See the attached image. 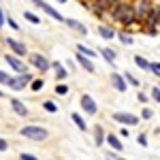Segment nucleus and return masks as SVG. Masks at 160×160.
<instances>
[{"mask_svg": "<svg viewBox=\"0 0 160 160\" xmlns=\"http://www.w3.org/2000/svg\"><path fill=\"white\" fill-rule=\"evenodd\" d=\"M19 135L24 137V139H30V141H47L49 139V130L45 128V126H41V124H26L19 128Z\"/></svg>", "mask_w": 160, "mask_h": 160, "instance_id": "f257e3e1", "label": "nucleus"}, {"mask_svg": "<svg viewBox=\"0 0 160 160\" xmlns=\"http://www.w3.org/2000/svg\"><path fill=\"white\" fill-rule=\"evenodd\" d=\"M28 66L38 71L41 75H45L47 71H51V60L41 51H32V53H28Z\"/></svg>", "mask_w": 160, "mask_h": 160, "instance_id": "f03ea898", "label": "nucleus"}, {"mask_svg": "<svg viewBox=\"0 0 160 160\" xmlns=\"http://www.w3.org/2000/svg\"><path fill=\"white\" fill-rule=\"evenodd\" d=\"M34 79V75L30 73V71H24V73H15L11 77V81H9V90H13V92H22V90H26V88L30 86V81Z\"/></svg>", "mask_w": 160, "mask_h": 160, "instance_id": "7ed1b4c3", "label": "nucleus"}, {"mask_svg": "<svg viewBox=\"0 0 160 160\" xmlns=\"http://www.w3.org/2000/svg\"><path fill=\"white\" fill-rule=\"evenodd\" d=\"M152 7H154V2H152V0H132V11H135V17L143 26H145V19H148Z\"/></svg>", "mask_w": 160, "mask_h": 160, "instance_id": "20e7f679", "label": "nucleus"}, {"mask_svg": "<svg viewBox=\"0 0 160 160\" xmlns=\"http://www.w3.org/2000/svg\"><path fill=\"white\" fill-rule=\"evenodd\" d=\"M2 43L7 45V49L11 51V53L19 56V58H28V47H26L24 41H17V38H13V37H4Z\"/></svg>", "mask_w": 160, "mask_h": 160, "instance_id": "39448f33", "label": "nucleus"}, {"mask_svg": "<svg viewBox=\"0 0 160 160\" xmlns=\"http://www.w3.org/2000/svg\"><path fill=\"white\" fill-rule=\"evenodd\" d=\"M111 120L122 124V126H137L141 122V118L135 115V113H130V111H115V113H111Z\"/></svg>", "mask_w": 160, "mask_h": 160, "instance_id": "423d86ee", "label": "nucleus"}, {"mask_svg": "<svg viewBox=\"0 0 160 160\" xmlns=\"http://www.w3.org/2000/svg\"><path fill=\"white\" fill-rule=\"evenodd\" d=\"M79 107H81V113H86V115H96L98 113V105H96V100L92 94H81L79 96Z\"/></svg>", "mask_w": 160, "mask_h": 160, "instance_id": "0eeeda50", "label": "nucleus"}, {"mask_svg": "<svg viewBox=\"0 0 160 160\" xmlns=\"http://www.w3.org/2000/svg\"><path fill=\"white\" fill-rule=\"evenodd\" d=\"M4 62L11 66L15 73H24V71H28V62H24V58L15 56V53H11V51L4 53Z\"/></svg>", "mask_w": 160, "mask_h": 160, "instance_id": "6e6552de", "label": "nucleus"}, {"mask_svg": "<svg viewBox=\"0 0 160 160\" xmlns=\"http://www.w3.org/2000/svg\"><path fill=\"white\" fill-rule=\"evenodd\" d=\"M109 83H111V88L115 90V92H126L128 90V83H126V79H124V75L122 73H118V71H113V73L109 75Z\"/></svg>", "mask_w": 160, "mask_h": 160, "instance_id": "1a4fd4ad", "label": "nucleus"}, {"mask_svg": "<svg viewBox=\"0 0 160 160\" xmlns=\"http://www.w3.org/2000/svg\"><path fill=\"white\" fill-rule=\"evenodd\" d=\"M92 139H94V145H96V148H102V145H105L107 130H105L102 124H94V126H92Z\"/></svg>", "mask_w": 160, "mask_h": 160, "instance_id": "9d476101", "label": "nucleus"}, {"mask_svg": "<svg viewBox=\"0 0 160 160\" xmlns=\"http://www.w3.org/2000/svg\"><path fill=\"white\" fill-rule=\"evenodd\" d=\"M38 9H41V11L45 13V15H49L51 19H56V22H58V24H64V19H66V17H64V15H62L60 11H56V9H53V7H51L49 2H45V0H43V2H41V4H38Z\"/></svg>", "mask_w": 160, "mask_h": 160, "instance_id": "9b49d317", "label": "nucleus"}, {"mask_svg": "<svg viewBox=\"0 0 160 160\" xmlns=\"http://www.w3.org/2000/svg\"><path fill=\"white\" fill-rule=\"evenodd\" d=\"M64 24L68 26V28H71L73 32H77L79 37H88V34H90V30L86 28V24H83V22H79V19H73V17H66V19H64Z\"/></svg>", "mask_w": 160, "mask_h": 160, "instance_id": "f8f14e48", "label": "nucleus"}, {"mask_svg": "<svg viewBox=\"0 0 160 160\" xmlns=\"http://www.w3.org/2000/svg\"><path fill=\"white\" fill-rule=\"evenodd\" d=\"M105 145H109V149L113 152H122L124 149V143H122V137L118 135V132H107V139H105Z\"/></svg>", "mask_w": 160, "mask_h": 160, "instance_id": "ddd939ff", "label": "nucleus"}, {"mask_svg": "<svg viewBox=\"0 0 160 160\" xmlns=\"http://www.w3.org/2000/svg\"><path fill=\"white\" fill-rule=\"evenodd\" d=\"M9 105H11V111L15 113V115H19V118H28V115H30V111H28V107L24 105V100H19V98L13 96V98L9 100Z\"/></svg>", "mask_w": 160, "mask_h": 160, "instance_id": "4468645a", "label": "nucleus"}, {"mask_svg": "<svg viewBox=\"0 0 160 160\" xmlns=\"http://www.w3.org/2000/svg\"><path fill=\"white\" fill-rule=\"evenodd\" d=\"M75 60L79 62V66H81L83 71H88V73H96V66H94V60H92V58H88V56H83V53L75 51Z\"/></svg>", "mask_w": 160, "mask_h": 160, "instance_id": "2eb2a0df", "label": "nucleus"}, {"mask_svg": "<svg viewBox=\"0 0 160 160\" xmlns=\"http://www.w3.org/2000/svg\"><path fill=\"white\" fill-rule=\"evenodd\" d=\"M98 53H100V58L107 62L109 66H115V60H118V51H115V49H111L109 45H102V47L98 49Z\"/></svg>", "mask_w": 160, "mask_h": 160, "instance_id": "dca6fc26", "label": "nucleus"}, {"mask_svg": "<svg viewBox=\"0 0 160 160\" xmlns=\"http://www.w3.org/2000/svg\"><path fill=\"white\" fill-rule=\"evenodd\" d=\"M51 71H53V75H56V79H58V81H64V79L68 77V68L64 66V62L51 60Z\"/></svg>", "mask_w": 160, "mask_h": 160, "instance_id": "f3484780", "label": "nucleus"}, {"mask_svg": "<svg viewBox=\"0 0 160 160\" xmlns=\"http://www.w3.org/2000/svg\"><path fill=\"white\" fill-rule=\"evenodd\" d=\"M96 32H98V37L105 38V41H111V38L118 37V30H115L113 26H109V24H100L98 28H96Z\"/></svg>", "mask_w": 160, "mask_h": 160, "instance_id": "a211bd4d", "label": "nucleus"}, {"mask_svg": "<svg viewBox=\"0 0 160 160\" xmlns=\"http://www.w3.org/2000/svg\"><path fill=\"white\" fill-rule=\"evenodd\" d=\"M118 41H120V43H122L124 47H132V45H135V37H132V32H128V30H118Z\"/></svg>", "mask_w": 160, "mask_h": 160, "instance_id": "6ab92c4d", "label": "nucleus"}, {"mask_svg": "<svg viewBox=\"0 0 160 160\" xmlns=\"http://www.w3.org/2000/svg\"><path fill=\"white\" fill-rule=\"evenodd\" d=\"M158 24H160V4H154L148 15V19H145V26H156L158 28Z\"/></svg>", "mask_w": 160, "mask_h": 160, "instance_id": "aec40b11", "label": "nucleus"}, {"mask_svg": "<svg viewBox=\"0 0 160 160\" xmlns=\"http://www.w3.org/2000/svg\"><path fill=\"white\" fill-rule=\"evenodd\" d=\"M75 49L79 51V53H83V56H88V58H92V60H96L100 53L94 47H88V45H83V43H75Z\"/></svg>", "mask_w": 160, "mask_h": 160, "instance_id": "412c9836", "label": "nucleus"}, {"mask_svg": "<svg viewBox=\"0 0 160 160\" xmlns=\"http://www.w3.org/2000/svg\"><path fill=\"white\" fill-rule=\"evenodd\" d=\"M132 60H135L137 68H141L143 73H152V62H149L148 58H143L141 53H137V56H135V58H132Z\"/></svg>", "mask_w": 160, "mask_h": 160, "instance_id": "4be33fe9", "label": "nucleus"}, {"mask_svg": "<svg viewBox=\"0 0 160 160\" xmlns=\"http://www.w3.org/2000/svg\"><path fill=\"white\" fill-rule=\"evenodd\" d=\"M71 120H73V124L77 126V130L88 132V122H86V118H83L81 113H71Z\"/></svg>", "mask_w": 160, "mask_h": 160, "instance_id": "5701e85b", "label": "nucleus"}, {"mask_svg": "<svg viewBox=\"0 0 160 160\" xmlns=\"http://www.w3.org/2000/svg\"><path fill=\"white\" fill-rule=\"evenodd\" d=\"M124 79H126V83H128V86H132V88H137V90H139V88H141V79H137L135 75L130 73V71H124Z\"/></svg>", "mask_w": 160, "mask_h": 160, "instance_id": "b1692460", "label": "nucleus"}, {"mask_svg": "<svg viewBox=\"0 0 160 160\" xmlns=\"http://www.w3.org/2000/svg\"><path fill=\"white\" fill-rule=\"evenodd\" d=\"M30 90H32V92H41V90H43V88H45V79H41V77H34V79H32V81H30Z\"/></svg>", "mask_w": 160, "mask_h": 160, "instance_id": "393cba45", "label": "nucleus"}, {"mask_svg": "<svg viewBox=\"0 0 160 160\" xmlns=\"http://www.w3.org/2000/svg\"><path fill=\"white\" fill-rule=\"evenodd\" d=\"M24 19H26V22H30L32 26H41V17L34 15L32 11H24Z\"/></svg>", "mask_w": 160, "mask_h": 160, "instance_id": "a878e982", "label": "nucleus"}, {"mask_svg": "<svg viewBox=\"0 0 160 160\" xmlns=\"http://www.w3.org/2000/svg\"><path fill=\"white\" fill-rule=\"evenodd\" d=\"M56 94H58V96H66V94H68V86H66L64 81H58V83H56Z\"/></svg>", "mask_w": 160, "mask_h": 160, "instance_id": "bb28decb", "label": "nucleus"}, {"mask_svg": "<svg viewBox=\"0 0 160 160\" xmlns=\"http://www.w3.org/2000/svg\"><path fill=\"white\" fill-rule=\"evenodd\" d=\"M139 118H141V120H145V122L152 120V118H154V109H149L148 105H143V111H141V115H139Z\"/></svg>", "mask_w": 160, "mask_h": 160, "instance_id": "cd10ccee", "label": "nucleus"}, {"mask_svg": "<svg viewBox=\"0 0 160 160\" xmlns=\"http://www.w3.org/2000/svg\"><path fill=\"white\" fill-rule=\"evenodd\" d=\"M43 109L47 111V113H58V105H56L53 100H45V102H43Z\"/></svg>", "mask_w": 160, "mask_h": 160, "instance_id": "c85d7f7f", "label": "nucleus"}, {"mask_svg": "<svg viewBox=\"0 0 160 160\" xmlns=\"http://www.w3.org/2000/svg\"><path fill=\"white\" fill-rule=\"evenodd\" d=\"M11 77H13V75H9L7 71H2V68H0V88L9 86V81H11Z\"/></svg>", "mask_w": 160, "mask_h": 160, "instance_id": "c756f323", "label": "nucleus"}, {"mask_svg": "<svg viewBox=\"0 0 160 160\" xmlns=\"http://www.w3.org/2000/svg\"><path fill=\"white\" fill-rule=\"evenodd\" d=\"M149 98L154 100V102H158V105H160V86H154V88H152V92H149Z\"/></svg>", "mask_w": 160, "mask_h": 160, "instance_id": "7c9ffc66", "label": "nucleus"}, {"mask_svg": "<svg viewBox=\"0 0 160 160\" xmlns=\"http://www.w3.org/2000/svg\"><path fill=\"white\" fill-rule=\"evenodd\" d=\"M7 26H9L11 30H15V32H19V30H22V28H19V24H17V22L13 19L11 15H7Z\"/></svg>", "mask_w": 160, "mask_h": 160, "instance_id": "2f4dec72", "label": "nucleus"}, {"mask_svg": "<svg viewBox=\"0 0 160 160\" xmlns=\"http://www.w3.org/2000/svg\"><path fill=\"white\" fill-rule=\"evenodd\" d=\"M143 32H145L148 37H158V34H160L156 26H145V28H143Z\"/></svg>", "mask_w": 160, "mask_h": 160, "instance_id": "473e14b6", "label": "nucleus"}, {"mask_svg": "<svg viewBox=\"0 0 160 160\" xmlns=\"http://www.w3.org/2000/svg\"><path fill=\"white\" fill-rule=\"evenodd\" d=\"M137 100H139L141 105H148V100H149V94H145L143 90H139V92H137Z\"/></svg>", "mask_w": 160, "mask_h": 160, "instance_id": "72a5a7b5", "label": "nucleus"}, {"mask_svg": "<svg viewBox=\"0 0 160 160\" xmlns=\"http://www.w3.org/2000/svg\"><path fill=\"white\" fill-rule=\"evenodd\" d=\"M137 143H139L141 148H148V135H145V132H141V135L137 137Z\"/></svg>", "mask_w": 160, "mask_h": 160, "instance_id": "f704fd0d", "label": "nucleus"}, {"mask_svg": "<svg viewBox=\"0 0 160 160\" xmlns=\"http://www.w3.org/2000/svg\"><path fill=\"white\" fill-rule=\"evenodd\" d=\"M19 160H38V156L28 154V152H22V154H19Z\"/></svg>", "mask_w": 160, "mask_h": 160, "instance_id": "c9c22d12", "label": "nucleus"}, {"mask_svg": "<svg viewBox=\"0 0 160 160\" xmlns=\"http://www.w3.org/2000/svg\"><path fill=\"white\" fill-rule=\"evenodd\" d=\"M120 156H118V152H113V149H109V152H105V160H118Z\"/></svg>", "mask_w": 160, "mask_h": 160, "instance_id": "e433bc0d", "label": "nucleus"}, {"mask_svg": "<svg viewBox=\"0 0 160 160\" xmlns=\"http://www.w3.org/2000/svg\"><path fill=\"white\" fill-rule=\"evenodd\" d=\"M152 75H156L160 79V62H152Z\"/></svg>", "mask_w": 160, "mask_h": 160, "instance_id": "4c0bfd02", "label": "nucleus"}, {"mask_svg": "<svg viewBox=\"0 0 160 160\" xmlns=\"http://www.w3.org/2000/svg\"><path fill=\"white\" fill-rule=\"evenodd\" d=\"M115 2H120V0H100V4L107 9V13H109V9L113 7V4H115Z\"/></svg>", "mask_w": 160, "mask_h": 160, "instance_id": "58836bf2", "label": "nucleus"}, {"mask_svg": "<svg viewBox=\"0 0 160 160\" xmlns=\"http://www.w3.org/2000/svg\"><path fill=\"white\" fill-rule=\"evenodd\" d=\"M118 135L122 137V139H124V137H126V139H128V137H130V130H128V126H122V128H120V132H118Z\"/></svg>", "mask_w": 160, "mask_h": 160, "instance_id": "ea45409f", "label": "nucleus"}, {"mask_svg": "<svg viewBox=\"0 0 160 160\" xmlns=\"http://www.w3.org/2000/svg\"><path fill=\"white\" fill-rule=\"evenodd\" d=\"M7 149H9V141L4 137H0V152H7Z\"/></svg>", "mask_w": 160, "mask_h": 160, "instance_id": "a19ab883", "label": "nucleus"}, {"mask_svg": "<svg viewBox=\"0 0 160 160\" xmlns=\"http://www.w3.org/2000/svg\"><path fill=\"white\" fill-rule=\"evenodd\" d=\"M66 68H68V71H75L77 66H75V62H73V60H66Z\"/></svg>", "mask_w": 160, "mask_h": 160, "instance_id": "79ce46f5", "label": "nucleus"}, {"mask_svg": "<svg viewBox=\"0 0 160 160\" xmlns=\"http://www.w3.org/2000/svg\"><path fill=\"white\" fill-rule=\"evenodd\" d=\"M4 24H7V15H0V30L4 28Z\"/></svg>", "mask_w": 160, "mask_h": 160, "instance_id": "37998d69", "label": "nucleus"}, {"mask_svg": "<svg viewBox=\"0 0 160 160\" xmlns=\"http://www.w3.org/2000/svg\"><path fill=\"white\" fill-rule=\"evenodd\" d=\"M30 2H32V4H34V7H37V9H38V4H41L43 0H30Z\"/></svg>", "mask_w": 160, "mask_h": 160, "instance_id": "c03bdc74", "label": "nucleus"}, {"mask_svg": "<svg viewBox=\"0 0 160 160\" xmlns=\"http://www.w3.org/2000/svg\"><path fill=\"white\" fill-rule=\"evenodd\" d=\"M0 98H7V94H4V90L0 88Z\"/></svg>", "mask_w": 160, "mask_h": 160, "instance_id": "a18cd8bd", "label": "nucleus"}, {"mask_svg": "<svg viewBox=\"0 0 160 160\" xmlns=\"http://www.w3.org/2000/svg\"><path fill=\"white\" fill-rule=\"evenodd\" d=\"M53 2H58V4H64V2H68V0H53Z\"/></svg>", "mask_w": 160, "mask_h": 160, "instance_id": "49530a36", "label": "nucleus"}, {"mask_svg": "<svg viewBox=\"0 0 160 160\" xmlns=\"http://www.w3.org/2000/svg\"><path fill=\"white\" fill-rule=\"evenodd\" d=\"M0 15H7V13H4V9H2V7H0Z\"/></svg>", "mask_w": 160, "mask_h": 160, "instance_id": "de8ad7c7", "label": "nucleus"}, {"mask_svg": "<svg viewBox=\"0 0 160 160\" xmlns=\"http://www.w3.org/2000/svg\"><path fill=\"white\" fill-rule=\"evenodd\" d=\"M118 160H126V158H122V156H120V158H118Z\"/></svg>", "mask_w": 160, "mask_h": 160, "instance_id": "09e8293b", "label": "nucleus"}, {"mask_svg": "<svg viewBox=\"0 0 160 160\" xmlns=\"http://www.w3.org/2000/svg\"><path fill=\"white\" fill-rule=\"evenodd\" d=\"M158 32H160V24H158Z\"/></svg>", "mask_w": 160, "mask_h": 160, "instance_id": "8fccbe9b", "label": "nucleus"}, {"mask_svg": "<svg viewBox=\"0 0 160 160\" xmlns=\"http://www.w3.org/2000/svg\"><path fill=\"white\" fill-rule=\"evenodd\" d=\"M0 53H2V51H0Z\"/></svg>", "mask_w": 160, "mask_h": 160, "instance_id": "3c124183", "label": "nucleus"}, {"mask_svg": "<svg viewBox=\"0 0 160 160\" xmlns=\"http://www.w3.org/2000/svg\"><path fill=\"white\" fill-rule=\"evenodd\" d=\"M158 86H160V83H158Z\"/></svg>", "mask_w": 160, "mask_h": 160, "instance_id": "603ef678", "label": "nucleus"}]
</instances>
